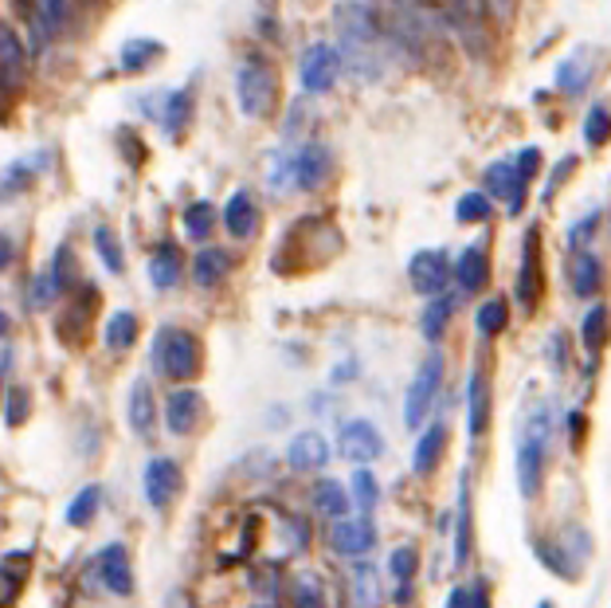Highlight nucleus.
I'll list each match as a JSON object with an SVG mask.
<instances>
[{"label": "nucleus", "instance_id": "f257e3e1", "mask_svg": "<svg viewBox=\"0 0 611 608\" xmlns=\"http://www.w3.org/2000/svg\"><path fill=\"white\" fill-rule=\"evenodd\" d=\"M548 436H553V413H548V405H538L518 428V483H521V495L525 498L541 491Z\"/></svg>", "mask_w": 611, "mask_h": 608}, {"label": "nucleus", "instance_id": "f03ea898", "mask_svg": "<svg viewBox=\"0 0 611 608\" xmlns=\"http://www.w3.org/2000/svg\"><path fill=\"white\" fill-rule=\"evenodd\" d=\"M154 369L169 381H192L201 373V341L181 326H165L154 338Z\"/></svg>", "mask_w": 611, "mask_h": 608}, {"label": "nucleus", "instance_id": "7ed1b4c3", "mask_svg": "<svg viewBox=\"0 0 611 608\" xmlns=\"http://www.w3.org/2000/svg\"><path fill=\"white\" fill-rule=\"evenodd\" d=\"M338 32H341V44H346L349 64L373 71L376 44H381V20H376V12L369 4H341Z\"/></svg>", "mask_w": 611, "mask_h": 608}, {"label": "nucleus", "instance_id": "20e7f679", "mask_svg": "<svg viewBox=\"0 0 611 608\" xmlns=\"http://www.w3.org/2000/svg\"><path fill=\"white\" fill-rule=\"evenodd\" d=\"M236 94H239V111L247 119H267L279 102V75L267 59L251 56L236 75Z\"/></svg>", "mask_w": 611, "mask_h": 608}, {"label": "nucleus", "instance_id": "39448f33", "mask_svg": "<svg viewBox=\"0 0 611 608\" xmlns=\"http://www.w3.org/2000/svg\"><path fill=\"white\" fill-rule=\"evenodd\" d=\"M439 385H443V358L431 353V358H423L420 373L411 378L408 393H404V425L420 428L423 420H428L431 405H435V396H439Z\"/></svg>", "mask_w": 611, "mask_h": 608}, {"label": "nucleus", "instance_id": "423d86ee", "mask_svg": "<svg viewBox=\"0 0 611 608\" xmlns=\"http://www.w3.org/2000/svg\"><path fill=\"white\" fill-rule=\"evenodd\" d=\"M298 75H302V91H310V94L333 91V83H338V75H341V52L333 44L306 47Z\"/></svg>", "mask_w": 611, "mask_h": 608}, {"label": "nucleus", "instance_id": "0eeeda50", "mask_svg": "<svg viewBox=\"0 0 611 608\" xmlns=\"http://www.w3.org/2000/svg\"><path fill=\"white\" fill-rule=\"evenodd\" d=\"M411 291L423 299L448 295V279H451V259L443 251H416L408 263Z\"/></svg>", "mask_w": 611, "mask_h": 608}, {"label": "nucleus", "instance_id": "6e6552de", "mask_svg": "<svg viewBox=\"0 0 611 608\" xmlns=\"http://www.w3.org/2000/svg\"><path fill=\"white\" fill-rule=\"evenodd\" d=\"M329 177V149L310 142V146H302L294 157H286V181L291 189H318L321 181Z\"/></svg>", "mask_w": 611, "mask_h": 608}, {"label": "nucleus", "instance_id": "1a4fd4ad", "mask_svg": "<svg viewBox=\"0 0 611 608\" xmlns=\"http://www.w3.org/2000/svg\"><path fill=\"white\" fill-rule=\"evenodd\" d=\"M338 448L346 460L353 463H373L384 455V436L376 432L369 420H346L338 432Z\"/></svg>", "mask_w": 611, "mask_h": 608}, {"label": "nucleus", "instance_id": "9d476101", "mask_svg": "<svg viewBox=\"0 0 611 608\" xmlns=\"http://www.w3.org/2000/svg\"><path fill=\"white\" fill-rule=\"evenodd\" d=\"M490 405L494 396L486 369H471V381H466V432H471V440H483L490 432Z\"/></svg>", "mask_w": 611, "mask_h": 608}, {"label": "nucleus", "instance_id": "9b49d317", "mask_svg": "<svg viewBox=\"0 0 611 608\" xmlns=\"http://www.w3.org/2000/svg\"><path fill=\"white\" fill-rule=\"evenodd\" d=\"M204 416V396L196 389H173L165 396V428L173 436H189L192 428L201 425Z\"/></svg>", "mask_w": 611, "mask_h": 608}, {"label": "nucleus", "instance_id": "f8f14e48", "mask_svg": "<svg viewBox=\"0 0 611 608\" xmlns=\"http://www.w3.org/2000/svg\"><path fill=\"white\" fill-rule=\"evenodd\" d=\"M329 545L341 558H365L369 550L376 545V526L369 518H341L329 530Z\"/></svg>", "mask_w": 611, "mask_h": 608}, {"label": "nucleus", "instance_id": "ddd939ff", "mask_svg": "<svg viewBox=\"0 0 611 608\" xmlns=\"http://www.w3.org/2000/svg\"><path fill=\"white\" fill-rule=\"evenodd\" d=\"M142 487H146V498H149V507L154 510L169 507V503L181 495V468H177V460H165V455L161 460H149Z\"/></svg>", "mask_w": 611, "mask_h": 608}, {"label": "nucleus", "instance_id": "4468645a", "mask_svg": "<svg viewBox=\"0 0 611 608\" xmlns=\"http://www.w3.org/2000/svg\"><path fill=\"white\" fill-rule=\"evenodd\" d=\"M99 581L114 597H129L134 593V565H129V553L122 542H110L99 553Z\"/></svg>", "mask_w": 611, "mask_h": 608}, {"label": "nucleus", "instance_id": "2eb2a0df", "mask_svg": "<svg viewBox=\"0 0 611 608\" xmlns=\"http://www.w3.org/2000/svg\"><path fill=\"white\" fill-rule=\"evenodd\" d=\"M486 184H490L494 196H502L510 213H521V204H525V177L518 173L513 161H498V166L486 169Z\"/></svg>", "mask_w": 611, "mask_h": 608}, {"label": "nucleus", "instance_id": "dca6fc26", "mask_svg": "<svg viewBox=\"0 0 611 608\" xmlns=\"http://www.w3.org/2000/svg\"><path fill=\"white\" fill-rule=\"evenodd\" d=\"M286 463H291L294 471H321L329 463V443L321 432H302L291 440V448H286Z\"/></svg>", "mask_w": 611, "mask_h": 608}, {"label": "nucleus", "instance_id": "f3484780", "mask_svg": "<svg viewBox=\"0 0 611 608\" xmlns=\"http://www.w3.org/2000/svg\"><path fill=\"white\" fill-rule=\"evenodd\" d=\"M224 224H228V232L236 236V240H251L259 232V204L251 201V193H231L228 204H224Z\"/></svg>", "mask_w": 611, "mask_h": 608}, {"label": "nucleus", "instance_id": "a211bd4d", "mask_svg": "<svg viewBox=\"0 0 611 608\" xmlns=\"http://www.w3.org/2000/svg\"><path fill=\"white\" fill-rule=\"evenodd\" d=\"M455 279L459 286H463L466 295H478V291H486V283H490V256H486V248H466L463 256H459L455 268Z\"/></svg>", "mask_w": 611, "mask_h": 608}, {"label": "nucleus", "instance_id": "6ab92c4d", "mask_svg": "<svg viewBox=\"0 0 611 608\" xmlns=\"http://www.w3.org/2000/svg\"><path fill=\"white\" fill-rule=\"evenodd\" d=\"M129 428H134L142 440H154V432H157V405H154L149 381H134V389H129Z\"/></svg>", "mask_w": 611, "mask_h": 608}, {"label": "nucleus", "instance_id": "aec40b11", "mask_svg": "<svg viewBox=\"0 0 611 608\" xmlns=\"http://www.w3.org/2000/svg\"><path fill=\"white\" fill-rule=\"evenodd\" d=\"M443 443H448V428L431 425L428 432L420 436V443H416V452H411V471H416V475H431V471L439 468V460H443Z\"/></svg>", "mask_w": 611, "mask_h": 608}, {"label": "nucleus", "instance_id": "412c9836", "mask_svg": "<svg viewBox=\"0 0 611 608\" xmlns=\"http://www.w3.org/2000/svg\"><path fill=\"white\" fill-rule=\"evenodd\" d=\"M228 271H231V256L224 248H204L192 259V279H196V286H204V291L216 286Z\"/></svg>", "mask_w": 611, "mask_h": 608}, {"label": "nucleus", "instance_id": "4be33fe9", "mask_svg": "<svg viewBox=\"0 0 611 608\" xmlns=\"http://www.w3.org/2000/svg\"><path fill=\"white\" fill-rule=\"evenodd\" d=\"M600 283H603L600 256H596V251H576V259H573V291L576 295L596 299L600 295Z\"/></svg>", "mask_w": 611, "mask_h": 608}, {"label": "nucleus", "instance_id": "5701e85b", "mask_svg": "<svg viewBox=\"0 0 611 608\" xmlns=\"http://www.w3.org/2000/svg\"><path fill=\"white\" fill-rule=\"evenodd\" d=\"M518 303L525 311L538 306V232L525 240V251H521V275H518Z\"/></svg>", "mask_w": 611, "mask_h": 608}, {"label": "nucleus", "instance_id": "b1692460", "mask_svg": "<svg viewBox=\"0 0 611 608\" xmlns=\"http://www.w3.org/2000/svg\"><path fill=\"white\" fill-rule=\"evenodd\" d=\"M189 119H192V91H189V87H181V91H169V94H165V111H161L165 134H169V138L184 134Z\"/></svg>", "mask_w": 611, "mask_h": 608}, {"label": "nucleus", "instance_id": "393cba45", "mask_svg": "<svg viewBox=\"0 0 611 608\" xmlns=\"http://www.w3.org/2000/svg\"><path fill=\"white\" fill-rule=\"evenodd\" d=\"M314 510H318L321 518H333V522H341V518L349 515L346 487H341L338 480H321L318 487H314Z\"/></svg>", "mask_w": 611, "mask_h": 608}, {"label": "nucleus", "instance_id": "a878e982", "mask_svg": "<svg viewBox=\"0 0 611 608\" xmlns=\"http://www.w3.org/2000/svg\"><path fill=\"white\" fill-rule=\"evenodd\" d=\"M149 279H154L157 291H169V286L181 283V251L173 244L157 248V256L149 259Z\"/></svg>", "mask_w": 611, "mask_h": 608}, {"label": "nucleus", "instance_id": "bb28decb", "mask_svg": "<svg viewBox=\"0 0 611 608\" xmlns=\"http://www.w3.org/2000/svg\"><path fill=\"white\" fill-rule=\"evenodd\" d=\"M102 341H106L110 350H129L137 341V314L129 311H114L106 318V326H102Z\"/></svg>", "mask_w": 611, "mask_h": 608}, {"label": "nucleus", "instance_id": "cd10ccee", "mask_svg": "<svg viewBox=\"0 0 611 608\" xmlns=\"http://www.w3.org/2000/svg\"><path fill=\"white\" fill-rule=\"evenodd\" d=\"M588 79H592V56H588V52H573V56L561 64L557 87L565 94H580L588 87Z\"/></svg>", "mask_w": 611, "mask_h": 608}, {"label": "nucleus", "instance_id": "c85d7f7f", "mask_svg": "<svg viewBox=\"0 0 611 608\" xmlns=\"http://www.w3.org/2000/svg\"><path fill=\"white\" fill-rule=\"evenodd\" d=\"M94 251H99L102 268L110 271V275H122L126 271V256H122V244H118V232L114 228H94Z\"/></svg>", "mask_w": 611, "mask_h": 608}, {"label": "nucleus", "instance_id": "c756f323", "mask_svg": "<svg viewBox=\"0 0 611 608\" xmlns=\"http://www.w3.org/2000/svg\"><path fill=\"white\" fill-rule=\"evenodd\" d=\"M99 503H102V487H82L79 495L67 503V526H91L94 515H99Z\"/></svg>", "mask_w": 611, "mask_h": 608}, {"label": "nucleus", "instance_id": "7c9ffc66", "mask_svg": "<svg viewBox=\"0 0 611 608\" xmlns=\"http://www.w3.org/2000/svg\"><path fill=\"white\" fill-rule=\"evenodd\" d=\"M181 221H184V236H189V240H208L212 224H216V209H212L208 201H196L184 209Z\"/></svg>", "mask_w": 611, "mask_h": 608}, {"label": "nucleus", "instance_id": "2f4dec72", "mask_svg": "<svg viewBox=\"0 0 611 608\" xmlns=\"http://www.w3.org/2000/svg\"><path fill=\"white\" fill-rule=\"evenodd\" d=\"M291 605L294 608H326V589L314 573H298L291 581Z\"/></svg>", "mask_w": 611, "mask_h": 608}, {"label": "nucleus", "instance_id": "473e14b6", "mask_svg": "<svg viewBox=\"0 0 611 608\" xmlns=\"http://www.w3.org/2000/svg\"><path fill=\"white\" fill-rule=\"evenodd\" d=\"M451 314H455V299H451V295L431 299V306L423 311V338H428V341H439V334L448 330Z\"/></svg>", "mask_w": 611, "mask_h": 608}, {"label": "nucleus", "instance_id": "72a5a7b5", "mask_svg": "<svg viewBox=\"0 0 611 608\" xmlns=\"http://www.w3.org/2000/svg\"><path fill=\"white\" fill-rule=\"evenodd\" d=\"M608 323H611V311L603 303H596L592 311L585 314V326H580V338H585V350L596 353L608 338Z\"/></svg>", "mask_w": 611, "mask_h": 608}, {"label": "nucleus", "instance_id": "f704fd0d", "mask_svg": "<svg viewBox=\"0 0 611 608\" xmlns=\"http://www.w3.org/2000/svg\"><path fill=\"white\" fill-rule=\"evenodd\" d=\"M161 52L165 47L157 44V40H129V44L122 47V67H126V71H146Z\"/></svg>", "mask_w": 611, "mask_h": 608}, {"label": "nucleus", "instance_id": "c9c22d12", "mask_svg": "<svg viewBox=\"0 0 611 608\" xmlns=\"http://www.w3.org/2000/svg\"><path fill=\"white\" fill-rule=\"evenodd\" d=\"M20 67H24V44L9 24H0V75H20Z\"/></svg>", "mask_w": 611, "mask_h": 608}, {"label": "nucleus", "instance_id": "e433bc0d", "mask_svg": "<svg viewBox=\"0 0 611 608\" xmlns=\"http://www.w3.org/2000/svg\"><path fill=\"white\" fill-rule=\"evenodd\" d=\"M353 605L357 608L381 605V585H376V573L369 565H357L353 570Z\"/></svg>", "mask_w": 611, "mask_h": 608}, {"label": "nucleus", "instance_id": "4c0bfd02", "mask_svg": "<svg viewBox=\"0 0 611 608\" xmlns=\"http://www.w3.org/2000/svg\"><path fill=\"white\" fill-rule=\"evenodd\" d=\"M490 213H494V204H490V196L486 193H463L459 196V204H455V216L463 224H486L490 221Z\"/></svg>", "mask_w": 611, "mask_h": 608}, {"label": "nucleus", "instance_id": "58836bf2", "mask_svg": "<svg viewBox=\"0 0 611 608\" xmlns=\"http://www.w3.org/2000/svg\"><path fill=\"white\" fill-rule=\"evenodd\" d=\"M506 318H510V311H506L502 299H490V303L478 306L475 326H478V334H486V338H494V334H502V330H506Z\"/></svg>", "mask_w": 611, "mask_h": 608}, {"label": "nucleus", "instance_id": "ea45409f", "mask_svg": "<svg viewBox=\"0 0 611 608\" xmlns=\"http://www.w3.org/2000/svg\"><path fill=\"white\" fill-rule=\"evenodd\" d=\"M59 291H64V283L55 279V271H52V268L39 271V275L32 279V295H27V306H32V311H44V306L52 303V299L59 295Z\"/></svg>", "mask_w": 611, "mask_h": 608}, {"label": "nucleus", "instance_id": "a19ab883", "mask_svg": "<svg viewBox=\"0 0 611 608\" xmlns=\"http://www.w3.org/2000/svg\"><path fill=\"white\" fill-rule=\"evenodd\" d=\"M585 138H588V146H608V142H611V111H608V106H600V102H596L592 111H588Z\"/></svg>", "mask_w": 611, "mask_h": 608}, {"label": "nucleus", "instance_id": "79ce46f5", "mask_svg": "<svg viewBox=\"0 0 611 608\" xmlns=\"http://www.w3.org/2000/svg\"><path fill=\"white\" fill-rule=\"evenodd\" d=\"M32 416V393L24 385H9V396H4V420L12 425H24Z\"/></svg>", "mask_w": 611, "mask_h": 608}, {"label": "nucleus", "instance_id": "37998d69", "mask_svg": "<svg viewBox=\"0 0 611 608\" xmlns=\"http://www.w3.org/2000/svg\"><path fill=\"white\" fill-rule=\"evenodd\" d=\"M416 570H420V553H416V545H400V550L388 558V573H393L400 585H411Z\"/></svg>", "mask_w": 611, "mask_h": 608}, {"label": "nucleus", "instance_id": "c03bdc74", "mask_svg": "<svg viewBox=\"0 0 611 608\" xmlns=\"http://www.w3.org/2000/svg\"><path fill=\"white\" fill-rule=\"evenodd\" d=\"M376 498H381V487H376L373 475H369V471L361 468V471L353 475V503H357L361 510H373V507H376Z\"/></svg>", "mask_w": 611, "mask_h": 608}, {"label": "nucleus", "instance_id": "a18cd8bd", "mask_svg": "<svg viewBox=\"0 0 611 608\" xmlns=\"http://www.w3.org/2000/svg\"><path fill=\"white\" fill-rule=\"evenodd\" d=\"M483 12L494 24H510L513 12H518V0H483Z\"/></svg>", "mask_w": 611, "mask_h": 608}, {"label": "nucleus", "instance_id": "49530a36", "mask_svg": "<svg viewBox=\"0 0 611 608\" xmlns=\"http://www.w3.org/2000/svg\"><path fill=\"white\" fill-rule=\"evenodd\" d=\"M538 166H541V149H521V154H518V173L525 177V181L538 173Z\"/></svg>", "mask_w": 611, "mask_h": 608}, {"label": "nucleus", "instance_id": "de8ad7c7", "mask_svg": "<svg viewBox=\"0 0 611 608\" xmlns=\"http://www.w3.org/2000/svg\"><path fill=\"white\" fill-rule=\"evenodd\" d=\"M596 224H600V216H585V221H580V224H576V228H573V236H568V244H573V248L580 251V244H585L588 236H592Z\"/></svg>", "mask_w": 611, "mask_h": 608}, {"label": "nucleus", "instance_id": "09e8293b", "mask_svg": "<svg viewBox=\"0 0 611 608\" xmlns=\"http://www.w3.org/2000/svg\"><path fill=\"white\" fill-rule=\"evenodd\" d=\"M471 608H490V589H486L483 581H478L475 589H471Z\"/></svg>", "mask_w": 611, "mask_h": 608}, {"label": "nucleus", "instance_id": "8fccbe9b", "mask_svg": "<svg viewBox=\"0 0 611 608\" xmlns=\"http://www.w3.org/2000/svg\"><path fill=\"white\" fill-rule=\"evenodd\" d=\"M12 256H16V248H12V240H9V236H0V271L9 268Z\"/></svg>", "mask_w": 611, "mask_h": 608}, {"label": "nucleus", "instance_id": "3c124183", "mask_svg": "<svg viewBox=\"0 0 611 608\" xmlns=\"http://www.w3.org/2000/svg\"><path fill=\"white\" fill-rule=\"evenodd\" d=\"M448 608H471V589H455V593H451Z\"/></svg>", "mask_w": 611, "mask_h": 608}, {"label": "nucleus", "instance_id": "603ef678", "mask_svg": "<svg viewBox=\"0 0 611 608\" xmlns=\"http://www.w3.org/2000/svg\"><path fill=\"white\" fill-rule=\"evenodd\" d=\"M9 314H4V311H0V338H4V334H9Z\"/></svg>", "mask_w": 611, "mask_h": 608}, {"label": "nucleus", "instance_id": "864d4df0", "mask_svg": "<svg viewBox=\"0 0 611 608\" xmlns=\"http://www.w3.org/2000/svg\"><path fill=\"white\" fill-rule=\"evenodd\" d=\"M538 608H553V605H548V600H541V605Z\"/></svg>", "mask_w": 611, "mask_h": 608}, {"label": "nucleus", "instance_id": "5fc2aeb1", "mask_svg": "<svg viewBox=\"0 0 611 608\" xmlns=\"http://www.w3.org/2000/svg\"><path fill=\"white\" fill-rule=\"evenodd\" d=\"M259 608H274V605H259Z\"/></svg>", "mask_w": 611, "mask_h": 608}, {"label": "nucleus", "instance_id": "6e6d98bb", "mask_svg": "<svg viewBox=\"0 0 611 608\" xmlns=\"http://www.w3.org/2000/svg\"><path fill=\"white\" fill-rule=\"evenodd\" d=\"M423 4H431V0H423Z\"/></svg>", "mask_w": 611, "mask_h": 608}]
</instances>
